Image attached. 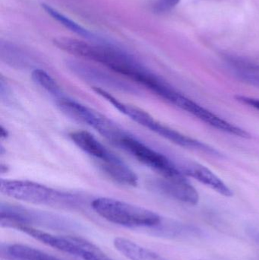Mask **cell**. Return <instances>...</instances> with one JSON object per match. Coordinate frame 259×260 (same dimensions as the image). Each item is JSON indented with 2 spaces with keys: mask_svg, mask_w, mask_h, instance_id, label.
I'll use <instances>...</instances> for the list:
<instances>
[{
  "mask_svg": "<svg viewBox=\"0 0 259 260\" xmlns=\"http://www.w3.org/2000/svg\"><path fill=\"white\" fill-rule=\"evenodd\" d=\"M53 43L63 51L101 64L140 85L150 73L130 55L106 44H92L65 37L56 38Z\"/></svg>",
  "mask_w": 259,
  "mask_h": 260,
  "instance_id": "6da1fadb",
  "label": "cell"
},
{
  "mask_svg": "<svg viewBox=\"0 0 259 260\" xmlns=\"http://www.w3.org/2000/svg\"><path fill=\"white\" fill-rule=\"evenodd\" d=\"M93 210L106 221L129 229L161 230L162 218L158 214L126 202L100 197L91 203Z\"/></svg>",
  "mask_w": 259,
  "mask_h": 260,
  "instance_id": "7a4b0ae2",
  "label": "cell"
},
{
  "mask_svg": "<svg viewBox=\"0 0 259 260\" xmlns=\"http://www.w3.org/2000/svg\"><path fill=\"white\" fill-rule=\"evenodd\" d=\"M0 191L6 197L32 204L64 208L78 204L75 196L29 180H1Z\"/></svg>",
  "mask_w": 259,
  "mask_h": 260,
  "instance_id": "3957f363",
  "label": "cell"
},
{
  "mask_svg": "<svg viewBox=\"0 0 259 260\" xmlns=\"http://www.w3.org/2000/svg\"><path fill=\"white\" fill-rule=\"evenodd\" d=\"M57 105L66 115L88 125L117 146L126 134V132L107 117L75 101L64 98L57 101Z\"/></svg>",
  "mask_w": 259,
  "mask_h": 260,
  "instance_id": "277c9868",
  "label": "cell"
},
{
  "mask_svg": "<svg viewBox=\"0 0 259 260\" xmlns=\"http://www.w3.org/2000/svg\"><path fill=\"white\" fill-rule=\"evenodd\" d=\"M118 147L123 148L147 168L159 173L164 178L179 179L187 177L167 157L147 146L129 133H126L122 138Z\"/></svg>",
  "mask_w": 259,
  "mask_h": 260,
  "instance_id": "5b68a950",
  "label": "cell"
},
{
  "mask_svg": "<svg viewBox=\"0 0 259 260\" xmlns=\"http://www.w3.org/2000/svg\"><path fill=\"white\" fill-rule=\"evenodd\" d=\"M14 229L29 235L48 247L78 257L82 258L86 252L95 247L92 243L81 238L53 235L30 226L18 225Z\"/></svg>",
  "mask_w": 259,
  "mask_h": 260,
  "instance_id": "8992f818",
  "label": "cell"
},
{
  "mask_svg": "<svg viewBox=\"0 0 259 260\" xmlns=\"http://www.w3.org/2000/svg\"><path fill=\"white\" fill-rule=\"evenodd\" d=\"M67 67L78 77L89 83L94 84L95 86L94 87L109 88L126 92L135 93L136 91L130 84L85 62L71 59L67 62Z\"/></svg>",
  "mask_w": 259,
  "mask_h": 260,
  "instance_id": "52a82bcc",
  "label": "cell"
},
{
  "mask_svg": "<svg viewBox=\"0 0 259 260\" xmlns=\"http://www.w3.org/2000/svg\"><path fill=\"white\" fill-rule=\"evenodd\" d=\"M177 108H180L182 111H187L189 114L194 116L201 121L206 123L208 126H211L214 129L225 132L228 134L237 136V137L244 138V139L250 138V134L246 130L220 118L218 116L213 114L206 108H203L186 96L183 95V97L182 98Z\"/></svg>",
  "mask_w": 259,
  "mask_h": 260,
  "instance_id": "ba28073f",
  "label": "cell"
},
{
  "mask_svg": "<svg viewBox=\"0 0 259 260\" xmlns=\"http://www.w3.org/2000/svg\"><path fill=\"white\" fill-rule=\"evenodd\" d=\"M153 186L161 193L178 201L192 206H196L199 203V192L187 180V177L179 179L163 177V179L154 182Z\"/></svg>",
  "mask_w": 259,
  "mask_h": 260,
  "instance_id": "9c48e42d",
  "label": "cell"
},
{
  "mask_svg": "<svg viewBox=\"0 0 259 260\" xmlns=\"http://www.w3.org/2000/svg\"><path fill=\"white\" fill-rule=\"evenodd\" d=\"M71 141L85 154L98 162L99 166L119 160L118 157L108 150L88 132L79 130L70 134Z\"/></svg>",
  "mask_w": 259,
  "mask_h": 260,
  "instance_id": "30bf717a",
  "label": "cell"
},
{
  "mask_svg": "<svg viewBox=\"0 0 259 260\" xmlns=\"http://www.w3.org/2000/svg\"><path fill=\"white\" fill-rule=\"evenodd\" d=\"M182 172L186 176L193 177L195 180L208 186L220 195L226 197H231L233 196L231 188L211 170L203 165L196 163H190L184 167Z\"/></svg>",
  "mask_w": 259,
  "mask_h": 260,
  "instance_id": "8fae6325",
  "label": "cell"
},
{
  "mask_svg": "<svg viewBox=\"0 0 259 260\" xmlns=\"http://www.w3.org/2000/svg\"><path fill=\"white\" fill-rule=\"evenodd\" d=\"M114 245L121 254L130 260H167L152 250L126 238H115Z\"/></svg>",
  "mask_w": 259,
  "mask_h": 260,
  "instance_id": "7c38bea8",
  "label": "cell"
},
{
  "mask_svg": "<svg viewBox=\"0 0 259 260\" xmlns=\"http://www.w3.org/2000/svg\"><path fill=\"white\" fill-rule=\"evenodd\" d=\"M100 169L109 178L120 184L135 186L138 184V177L121 159L100 166Z\"/></svg>",
  "mask_w": 259,
  "mask_h": 260,
  "instance_id": "4fadbf2b",
  "label": "cell"
},
{
  "mask_svg": "<svg viewBox=\"0 0 259 260\" xmlns=\"http://www.w3.org/2000/svg\"><path fill=\"white\" fill-rule=\"evenodd\" d=\"M42 7L44 8L46 12H47L48 15H50L53 19L56 20L58 22L60 23L64 27H66V28H68V30H71V31L74 32V33L77 34V35L86 38V39L98 40V38H97V37L93 35L89 30L84 28L80 24H77V23L75 22L72 20L68 18V17L62 15V13L58 12L57 10L53 9V7L49 6V5L44 4H44H42Z\"/></svg>",
  "mask_w": 259,
  "mask_h": 260,
  "instance_id": "5bb4252c",
  "label": "cell"
},
{
  "mask_svg": "<svg viewBox=\"0 0 259 260\" xmlns=\"http://www.w3.org/2000/svg\"><path fill=\"white\" fill-rule=\"evenodd\" d=\"M31 77L38 86L45 90L50 95L56 98V100L59 101L65 98L57 82L44 70L36 69L32 72Z\"/></svg>",
  "mask_w": 259,
  "mask_h": 260,
  "instance_id": "9a60e30c",
  "label": "cell"
},
{
  "mask_svg": "<svg viewBox=\"0 0 259 260\" xmlns=\"http://www.w3.org/2000/svg\"><path fill=\"white\" fill-rule=\"evenodd\" d=\"M234 72L240 80L259 88V70H234Z\"/></svg>",
  "mask_w": 259,
  "mask_h": 260,
  "instance_id": "2e32d148",
  "label": "cell"
},
{
  "mask_svg": "<svg viewBox=\"0 0 259 260\" xmlns=\"http://www.w3.org/2000/svg\"><path fill=\"white\" fill-rule=\"evenodd\" d=\"M82 259L83 260H114L104 254L96 246L89 251L86 252L82 256Z\"/></svg>",
  "mask_w": 259,
  "mask_h": 260,
  "instance_id": "e0dca14e",
  "label": "cell"
},
{
  "mask_svg": "<svg viewBox=\"0 0 259 260\" xmlns=\"http://www.w3.org/2000/svg\"><path fill=\"white\" fill-rule=\"evenodd\" d=\"M179 2V0H156L155 9L157 12H167L175 7Z\"/></svg>",
  "mask_w": 259,
  "mask_h": 260,
  "instance_id": "ac0fdd59",
  "label": "cell"
},
{
  "mask_svg": "<svg viewBox=\"0 0 259 260\" xmlns=\"http://www.w3.org/2000/svg\"><path fill=\"white\" fill-rule=\"evenodd\" d=\"M236 99L243 105H248V106L259 111V99L243 95L237 96Z\"/></svg>",
  "mask_w": 259,
  "mask_h": 260,
  "instance_id": "d6986e66",
  "label": "cell"
},
{
  "mask_svg": "<svg viewBox=\"0 0 259 260\" xmlns=\"http://www.w3.org/2000/svg\"><path fill=\"white\" fill-rule=\"evenodd\" d=\"M246 233L249 238L259 245V229L255 227H249L246 229Z\"/></svg>",
  "mask_w": 259,
  "mask_h": 260,
  "instance_id": "ffe728a7",
  "label": "cell"
},
{
  "mask_svg": "<svg viewBox=\"0 0 259 260\" xmlns=\"http://www.w3.org/2000/svg\"><path fill=\"white\" fill-rule=\"evenodd\" d=\"M0 135H1V137L3 139H6L7 136H9V133H8L7 130L5 129L3 126H1V129H0Z\"/></svg>",
  "mask_w": 259,
  "mask_h": 260,
  "instance_id": "44dd1931",
  "label": "cell"
}]
</instances>
